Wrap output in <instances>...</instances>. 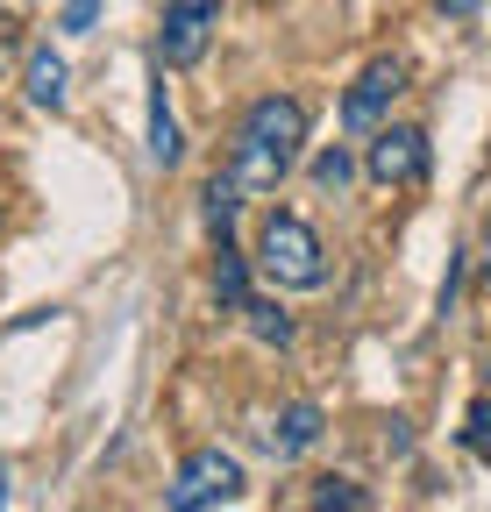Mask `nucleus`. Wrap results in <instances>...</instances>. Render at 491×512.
<instances>
[{"label":"nucleus","instance_id":"f257e3e1","mask_svg":"<svg viewBox=\"0 0 491 512\" xmlns=\"http://www.w3.org/2000/svg\"><path fill=\"white\" fill-rule=\"evenodd\" d=\"M299 143H306V107L292 93H264L235 128V150H228V171L242 192H278V178L299 164Z\"/></svg>","mask_w":491,"mask_h":512},{"label":"nucleus","instance_id":"f03ea898","mask_svg":"<svg viewBox=\"0 0 491 512\" xmlns=\"http://www.w3.org/2000/svg\"><path fill=\"white\" fill-rule=\"evenodd\" d=\"M257 264H264V278L285 285V292H314V285H328V249H321V235L306 228L299 214H271V221H264Z\"/></svg>","mask_w":491,"mask_h":512},{"label":"nucleus","instance_id":"7ed1b4c3","mask_svg":"<svg viewBox=\"0 0 491 512\" xmlns=\"http://www.w3.org/2000/svg\"><path fill=\"white\" fill-rule=\"evenodd\" d=\"M235 498H242V463L221 456V448L186 456V463H178V477H171V491H164L171 512H207V505H235Z\"/></svg>","mask_w":491,"mask_h":512},{"label":"nucleus","instance_id":"20e7f679","mask_svg":"<svg viewBox=\"0 0 491 512\" xmlns=\"http://www.w3.org/2000/svg\"><path fill=\"white\" fill-rule=\"evenodd\" d=\"M221 29V0H164V29H157V57L171 64V72H186V64L207 57Z\"/></svg>","mask_w":491,"mask_h":512},{"label":"nucleus","instance_id":"39448f33","mask_svg":"<svg viewBox=\"0 0 491 512\" xmlns=\"http://www.w3.org/2000/svg\"><path fill=\"white\" fill-rule=\"evenodd\" d=\"M399 93H406V64H399V57H371V64L356 72V86L342 93V128H349V136H371Z\"/></svg>","mask_w":491,"mask_h":512},{"label":"nucleus","instance_id":"423d86ee","mask_svg":"<svg viewBox=\"0 0 491 512\" xmlns=\"http://www.w3.org/2000/svg\"><path fill=\"white\" fill-rule=\"evenodd\" d=\"M363 171H371L378 185H420L427 178V136H420V128H378Z\"/></svg>","mask_w":491,"mask_h":512},{"label":"nucleus","instance_id":"0eeeda50","mask_svg":"<svg viewBox=\"0 0 491 512\" xmlns=\"http://www.w3.org/2000/svg\"><path fill=\"white\" fill-rule=\"evenodd\" d=\"M65 86H72V64L57 57L50 43H36V50L22 57V93H29L36 107H50V114H57V107H65Z\"/></svg>","mask_w":491,"mask_h":512},{"label":"nucleus","instance_id":"6e6552de","mask_svg":"<svg viewBox=\"0 0 491 512\" xmlns=\"http://www.w3.org/2000/svg\"><path fill=\"white\" fill-rule=\"evenodd\" d=\"M314 441H321V406H314V399H299V406L278 413V427H271V456H278V463L306 456Z\"/></svg>","mask_w":491,"mask_h":512},{"label":"nucleus","instance_id":"1a4fd4ad","mask_svg":"<svg viewBox=\"0 0 491 512\" xmlns=\"http://www.w3.org/2000/svg\"><path fill=\"white\" fill-rule=\"evenodd\" d=\"M186 143H178V114H171V93H164V57H157V86H150V164H178Z\"/></svg>","mask_w":491,"mask_h":512},{"label":"nucleus","instance_id":"9d476101","mask_svg":"<svg viewBox=\"0 0 491 512\" xmlns=\"http://www.w3.org/2000/svg\"><path fill=\"white\" fill-rule=\"evenodd\" d=\"M200 200H207V228H214V242H228V235H235V214H242V185H235V171H214Z\"/></svg>","mask_w":491,"mask_h":512},{"label":"nucleus","instance_id":"9b49d317","mask_svg":"<svg viewBox=\"0 0 491 512\" xmlns=\"http://www.w3.org/2000/svg\"><path fill=\"white\" fill-rule=\"evenodd\" d=\"M214 299H221L228 313L250 306V264H242V249H235V242H221V256H214Z\"/></svg>","mask_w":491,"mask_h":512},{"label":"nucleus","instance_id":"f8f14e48","mask_svg":"<svg viewBox=\"0 0 491 512\" xmlns=\"http://www.w3.org/2000/svg\"><path fill=\"white\" fill-rule=\"evenodd\" d=\"M242 320H250V335H257V342H271V349H285V342H292V313H285L278 299H250V306H242Z\"/></svg>","mask_w":491,"mask_h":512},{"label":"nucleus","instance_id":"ddd939ff","mask_svg":"<svg viewBox=\"0 0 491 512\" xmlns=\"http://www.w3.org/2000/svg\"><path fill=\"white\" fill-rule=\"evenodd\" d=\"M306 498H314V505H342V512H371V491H363V484H349V477H321Z\"/></svg>","mask_w":491,"mask_h":512},{"label":"nucleus","instance_id":"4468645a","mask_svg":"<svg viewBox=\"0 0 491 512\" xmlns=\"http://www.w3.org/2000/svg\"><path fill=\"white\" fill-rule=\"evenodd\" d=\"M463 448L477 463H491V399H477L470 413H463Z\"/></svg>","mask_w":491,"mask_h":512},{"label":"nucleus","instance_id":"2eb2a0df","mask_svg":"<svg viewBox=\"0 0 491 512\" xmlns=\"http://www.w3.org/2000/svg\"><path fill=\"white\" fill-rule=\"evenodd\" d=\"M349 171H356V164H349V150H342V143H335V150H321V157H314V178H321V185H328V192H342V185H349Z\"/></svg>","mask_w":491,"mask_h":512},{"label":"nucleus","instance_id":"dca6fc26","mask_svg":"<svg viewBox=\"0 0 491 512\" xmlns=\"http://www.w3.org/2000/svg\"><path fill=\"white\" fill-rule=\"evenodd\" d=\"M100 22V0H65V15H57V29H72V36H86Z\"/></svg>","mask_w":491,"mask_h":512},{"label":"nucleus","instance_id":"f3484780","mask_svg":"<svg viewBox=\"0 0 491 512\" xmlns=\"http://www.w3.org/2000/svg\"><path fill=\"white\" fill-rule=\"evenodd\" d=\"M15 50H22V29H15V15H0V72L15 64Z\"/></svg>","mask_w":491,"mask_h":512},{"label":"nucleus","instance_id":"a211bd4d","mask_svg":"<svg viewBox=\"0 0 491 512\" xmlns=\"http://www.w3.org/2000/svg\"><path fill=\"white\" fill-rule=\"evenodd\" d=\"M477 278H491V228H484V256H477Z\"/></svg>","mask_w":491,"mask_h":512},{"label":"nucleus","instance_id":"6ab92c4d","mask_svg":"<svg viewBox=\"0 0 491 512\" xmlns=\"http://www.w3.org/2000/svg\"><path fill=\"white\" fill-rule=\"evenodd\" d=\"M442 8H449V15H470V8H477V0H442Z\"/></svg>","mask_w":491,"mask_h":512},{"label":"nucleus","instance_id":"aec40b11","mask_svg":"<svg viewBox=\"0 0 491 512\" xmlns=\"http://www.w3.org/2000/svg\"><path fill=\"white\" fill-rule=\"evenodd\" d=\"M0 505H8V477H0Z\"/></svg>","mask_w":491,"mask_h":512}]
</instances>
